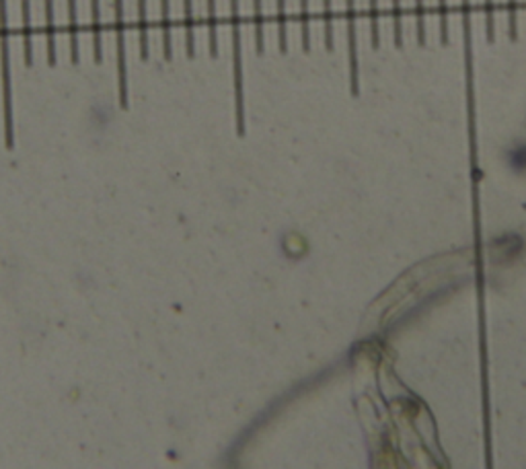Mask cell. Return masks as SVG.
Segmentation results:
<instances>
[{
    "label": "cell",
    "mask_w": 526,
    "mask_h": 469,
    "mask_svg": "<svg viewBox=\"0 0 526 469\" xmlns=\"http://www.w3.org/2000/svg\"><path fill=\"white\" fill-rule=\"evenodd\" d=\"M68 42H70V62L76 66V64L80 62L78 21H76V0H68Z\"/></svg>",
    "instance_id": "cell-4"
},
{
    "label": "cell",
    "mask_w": 526,
    "mask_h": 469,
    "mask_svg": "<svg viewBox=\"0 0 526 469\" xmlns=\"http://www.w3.org/2000/svg\"><path fill=\"white\" fill-rule=\"evenodd\" d=\"M208 48H210V56L216 58L218 56V40H216V2L208 0Z\"/></svg>",
    "instance_id": "cell-11"
},
{
    "label": "cell",
    "mask_w": 526,
    "mask_h": 469,
    "mask_svg": "<svg viewBox=\"0 0 526 469\" xmlns=\"http://www.w3.org/2000/svg\"><path fill=\"white\" fill-rule=\"evenodd\" d=\"M0 83H2V114H4V142L10 151L15 146L12 130V87H10V31L6 0H0Z\"/></svg>",
    "instance_id": "cell-1"
},
{
    "label": "cell",
    "mask_w": 526,
    "mask_h": 469,
    "mask_svg": "<svg viewBox=\"0 0 526 469\" xmlns=\"http://www.w3.org/2000/svg\"><path fill=\"white\" fill-rule=\"evenodd\" d=\"M138 35H140V58L148 60V21H146V0H138Z\"/></svg>",
    "instance_id": "cell-10"
},
{
    "label": "cell",
    "mask_w": 526,
    "mask_h": 469,
    "mask_svg": "<svg viewBox=\"0 0 526 469\" xmlns=\"http://www.w3.org/2000/svg\"><path fill=\"white\" fill-rule=\"evenodd\" d=\"M183 27H185V52L189 58H193L195 56V23H193L191 0H183Z\"/></svg>",
    "instance_id": "cell-6"
},
{
    "label": "cell",
    "mask_w": 526,
    "mask_h": 469,
    "mask_svg": "<svg viewBox=\"0 0 526 469\" xmlns=\"http://www.w3.org/2000/svg\"><path fill=\"white\" fill-rule=\"evenodd\" d=\"M161 10H163V56L167 62L173 60V42H171V17H169V0H161Z\"/></svg>",
    "instance_id": "cell-9"
},
{
    "label": "cell",
    "mask_w": 526,
    "mask_h": 469,
    "mask_svg": "<svg viewBox=\"0 0 526 469\" xmlns=\"http://www.w3.org/2000/svg\"><path fill=\"white\" fill-rule=\"evenodd\" d=\"M300 21H302V48L304 52L310 50V31H308V10H306V0H300Z\"/></svg>",
    "instance_id": "cell-14"
},
{
    "label": "cell",
    "mask_w": 526,
    "mask_h": 469,
    "mask_svg": "<svg viewBox=\"0 0 526 469\" xmlns=\"http://www.w3.org/2000/svg\"><path fill=\"white\" fill-rule=\"evenodd\" d=\"M91 19H93V60L101 64L103 46H101V21H99V0H91Z\"/></svg>",
    "instance_id": "cell-8"
},
{
    "label": "cell",
    "mask_w": 526,
    "mask_h": 469,
    "mask_svg": "<svg viewBox=\"0 0 526 469\" xmlns=\"http://www.w3.org/2000/svg\"><path fill=\"white\" fill-rule=\"evenodd\" d=\"M325 35H327V50H331V17H329V0H325Z\"/></svg>",
    "instance_id": "cell-15"
},
{
    "label": "cell",
    "mask_w": 526,
    "mask_h": 469,
    "mask_svg": "<svg viewBox=\"0 0 526 469\" xmlns=\"http://www.w3.org/2000/svg\"><path fill=\"white\" fill-rule=\"evenodd\" d=\"M512 165H520V167H526V146H520L512 153Z\"/></svg>",
    "instance_id": "cell-16"
},
{
    "label": "cell",
    "mask_w": 526,
    "mask_h": 469,
    "mask_svg": "<svg viewBox=\"0 0 526 469\" xmlns=\"http://www.w3.org/2000/svg\"><path fill=\"white\" fill-rule=\"evenodd\" d=\"M46 35H48V64L56 66V31H54V0H46Z\"/></svg>",
    "instance_id": "cell-7"
},
{
    "label": "cell",
    "mask_w": 526,
    "mask_h": 469,
    "mask_svg": "<svg viewBox=\"0 0 526 469\" xmlns=\"http://www.w3.org/2000/svg\"><path fill=\"white\" fill-rule=\"evenodd\" d=\"M23 10V56H25V66H33V42H31V2L23 0L21 2Z\"/></svg>",
    "instance_id": "cell-5"
},
{
    "label": "cell",
    "mask_w": 526,
    "mask_h": 469,
    "mask_svg": "<svg viewBox=\"0 0 526 469\" xmlns=\"http://www.w3.org/2000/svg\"><path fill=\"white\" fill-rule=\"evenodd\" d=\"M116 6V60H117V97L119 108L128 110V66H125V23L123 0H114Z\"/></svg>",
    "instance_id": "cell-3"
},
{
    "label": "cell",
    "mask_w": 526,
    "mask_h": 469,
    "mask_svg": "<svg viewBox=\"0 0 526 469\" xmlns=\"http://www.w3.org/2000/svg\"><path fill=\"white\" fill-rule=\"evenodd\" d=\"M253 23H255V52L263 54V15L261 0H253Z\"/></svg>",
    "instance_id": "cell-12"
},
{
    "label": "cell",
    "mask_w": 526,
    "mask_h": 469,
    "mask_svg": "<svg viewBox=\"0 0 526 469\" xmlns=\"http://www.w3.org/2000/svg\"><path fill=\"white\" fill-rule=\"evenodd\" d=\"M278 25H280V52H288V31H286V10H284V0H278Z\"/></svg>",
    "instance_id": "cell-13"
},
{
    "label": "cell",
    "mask_w": 526,
    "mask_h": 469,
    "mask_svg": "<svg viewBox=\"0 0 526 469\" xmlns=\"http://www.w3.org/2000/svg\"><path fill=\"white\" fill-rule=\"evenodd\" d=\"M231 33H233V80L236 134H245V93H243V56H240V10L238 0H231Z\"/></svg>",
    "instance_id": "cell-2"
}]
</instances>
